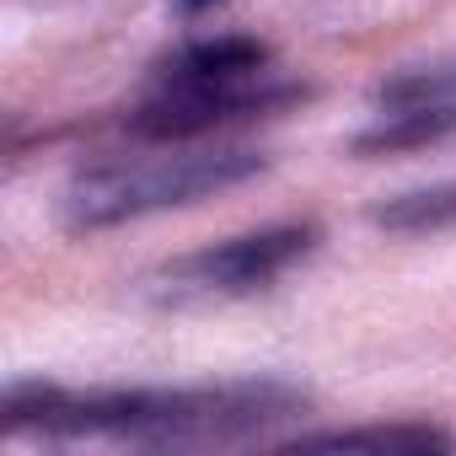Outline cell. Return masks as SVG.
<instances>
[{"label":"cell","instance_id":"3957f363","mask_svg":"<svg viewBox=\"0 0 456 456\" xmlns=\"http://www.w3.org/2000/svg\"><path fill=\"white\" fill-rule=\"evenodd\" d=\"M317 248H322V232H317L312 220L258 225V232H242V237L193 248V253H183V258L140 274L134 280V296L145 306H161V312L225 306V301H242V296H258V290L280 285Z\"/></svg>","mask_w":456,"mask_h":456},{"label":"cell","instance_id":"5b68a950","mask_svg":"<svg viewBox=\"0 0 456 456\" xmlns=\"http://www.w3.org/2000/svg\"><path fill=\"white\" fill-rule=\"evenodd\" d=\"M456 140V54L429 65H403L370 86V118L349 134V156H408Z\"/></svg>","mask_w":456,"mask_h":456},{"label":"cell","instance_id":"52a82bcc","mask_svg":"<svg viewBox=\"0 0 456 456\" xmlns=\"http://www.w3.org/2000/svg\"><path fill=\"white\" fill-rule=\"evenodd\" d=\"M456 440L429 419H392V424H344V429H312L285 440V451H328V456H429L451 451Z\"/></svg>","mask_w":456,"mask_h":456},{"label":"cell","instance_id":"6da1fadb","mask_svg":"<svg viewBox=\"0 0 456 456\" xmlns=\"http://www.w3.org/2000/svg\"><path fill=\"white\" fill-rule=\"evenodd\" d=\"M312 413V392L280 376L183 381V387H65L22 376L0 392L12 440H118V445H237Z\"/></svg>","mask_w":456,"mask_h":456},{"label":"cell","instance_id":"ba28073f","mask_svg":"<svg viewBox=\"0 0 456 456\" xmlns=\"http://www.w3.org/2000/svg\"><path fill=\"white\" fill-rule=\"evenodd\" d=\"M370 225L392 237H440L456 232V177L451 183H424L408 193H392L381 204H370Z\"/></svg>","mask_w":456,"mask_h":456},{"label":"cell","instance_id":"277c9868","mask_svg":"<svg viewBox=\"0 0 456 456\" xmlns=\"http://www.w3.org/2000/svg\"><path fill=\"white\" fill-rule=\"evenodd\" d=\"M306 97H312V86L285 81L280 70L253 76V81H215V86H151V97L140 108H129L124 129L145 145H199L232 124L274 118Z\"/></svg>","mask_w":456,"mask_h":456},{"label":"cell","instance_id":"7a4b0ae2","mask_svg":"<svg viewBox=\"0 0 456 456\" xmlns=\"http://www.w3.org/2000/svg\"><path fill=\"white\" fill-rule=\"evenodd\" d=\"M269 172V151L253 145H161L156 156H124L86 167L60 193V225L76 237L113 232L129 220H151L167 209H188L199 199L232 193Z\"/></svg>","mask_w":456,"mask_h":456},{"label":"cell","instance_id":"8992f818","mask_svg":"<svg viewBox=\"0 0 456 456\" xmlns=\"http://www.w3.org/2000/svg\"><path fill=\"white\" fill-rule=\"evenodd\" d=\"M274 70V49L253 33H209V38H188L183 49H172L151 86H215V81H253Z\"/></svg>","mask_w":456,"mask_h":456},{"label":"cell","instance_id":"9c48e42d","mask_svg":"<svg viewBox=\"0 0 456 456\" xmlns=\"http://www.w3.org/2000/svg\"><path fill=\"white\" fill-rule=\"evenodd\" d=\"M177 6V17H204L209 6H220V0H172Z\"/></svg>","mask_w":456,"mask_h":456}]
</instances>
